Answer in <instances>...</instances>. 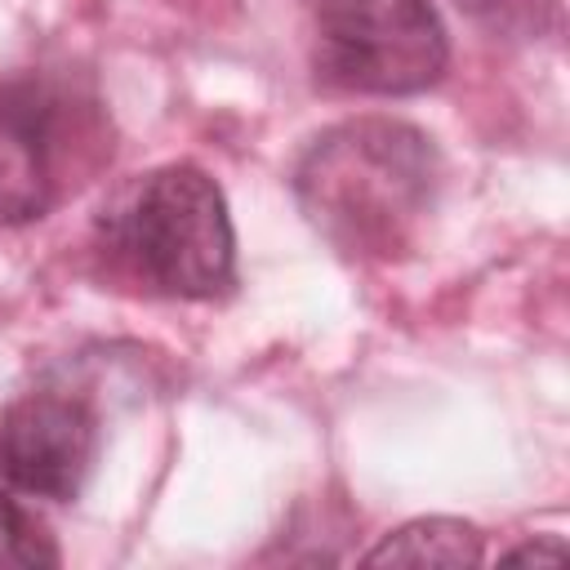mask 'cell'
Here are the masks:
<instances>
[{"instance_id": "cell-1", "label": "cell", "mask_w": 570, "mask_h": 570, "mask_svg": "<svg viewBox=\"0 0 570 570\" xmlns=\"http://www.w3.org/2000/svg\"><path fill=\"white\" fill-rule=\"evenodd\" d=\"M436 147L405 120L361 116L325 129L294 169L307 223L352 258H392L436 200Z\"/></svg>"}, {"instance_id": "cell-2", "label": "cell", "mask_w": 570, "mask_h": 570, "mask_svg": "<svg viewBox=\"0 0 570 570\" xmlns=\"http://www.w3.org/2000/svg\"><path fill=\"white\" fill-rule=\"evenodd\" d=\"M107 245L129 272L178 298H214L236 276L223 187L196 165L151 169L107 214Z\"/></svg>"}, {"instance_id": "cell-3", "label": "cell", "mask_w": 570, "mask_h": 570, "mask_svg": "<svg viewBox=\"0 0 570 570\" xmlns=\"http://www.w3.org/2000/svg\"><path fill=\"white\" fill-rule=\"evenodd\" d=\"M450 36L428 0H321L316 4V67L325 80L405 98L441 80Z\"/></svg>"}, {"instance_id": "cell-4", "label": "cell", "mask_w": 570, "mask_h": 570, "mask_svg": "<svg viewBox=\"0 0 570 570\" xmlns=\"http://www.w3.org/2000/svg\"><path fill=\"white\" fill-rule=\"evenodd\" d=\"M98 454V419L80 396L31 392L0 414V472L40 499H76Z\"/></svg>"}, {"instance_id": "cell-5", "label": "cell", "mask_w": 570, "mask_h": 570, "mask_svg": "<svg viewBox=\"0 0 570 570\" xmlns=\"http://www.w3.org/2000/svg\"><path fill=\"white\" fill-rule=\"evenodd\" d=\"M62 98L36 76L0 80V223L45 218L58 200Z\"/></svg>"}, {"instance_id": "cell-6", "label": "cell", "mask_w": 570, "mask_h": 570, "mask_svg": "<svg viewBox=\"0 0 570 570\" xmlns=\"http://www.w3.org/2000/svg\"><path fill=\"white\" fill-rule=\"evenodd\" d=\"M370 566H476L481 530L454 517H419L365 552Z\"/></svg>"}, {"instance_id": "cell-7", "label": "cell", "mask_w": 570, "mask_h": 570, "mask_svg": "<svg viewBox=\"0 0 570 570\" xmlns=\"http://www.w3.org/2000/svg\"><path fill=\"white\" fill-rule=\"evenodd\" d=\"M0 566H58V548L53 539L40 530V521H31L4 490H0Z\"/></svg>"}, {"instance_id": "cell-8", "label": "cell", "mask_w": 570, "mask_h": 570, "mask_svg": "<svg viewBox=\"0 0 570 570\" xmlns=\"http://www.w3.org/2000/svg\"><path fill=\"white\" fill-rule=\"evenodd\" d=\"M503 561H566V543L561 539H534V543L512 548Z\"/></svg>"}]
</instances>
